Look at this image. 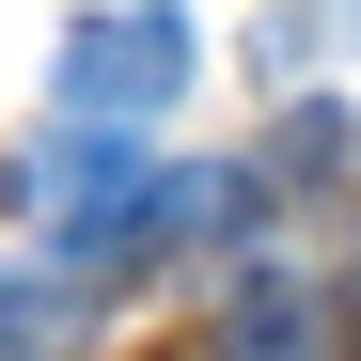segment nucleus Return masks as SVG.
<instances>
[{
    "mask_svg": "<svg viewBox=\"0 0 361 361\" xmlns=\"http://www.w3.org/2000/svg\"><path fill=\"white\" fill-rule=\"evenodd\" d=\"M189 94V16L173 0H126V16L63 32V126H157Z\"/></svg>",
    "mask_w": 361,
    "mask_h": 361,
    "instance_id": "f257e3e1",
    "label": "nucleus"
},
{
    "mask_svg": "<svg viewBox=\"0 0 361 361\" xmlns=\"http://www.w3.org/2000/svg\"><path fill=\"white\" fill-rule=\"evenodd\" d=\"M94 298H110V283H79L63 252H32V267H0V361H63V345L94 330Z\"/></svg>",
    "mask_w": 361,
    "mask_h": 361,
    "instance_id": "f03ea898",
    "label": "nucleus"
},
{
    "mask_svg": "<svg viewBox=\"0 0 361 361\" xmlns=\"http://www.w3.org/2000/svg\"><path fill=\"white\" fill-rule=\"evenodd\" d=\"M220 361H314V298H298V283L267 267L252 298H235V345H220Z\"/></svg>",
    "mask_w": 361,
    "mask_h": 361,
    "instance_id": "7ed1b4c3",
    "label": "nucleus"
},
{
    "mask_svg": "<svg viewBox=\"0 0 361 361\" xmlns=\"http://www.w3.org/2000/svg\"><path fill=\"white\" fill-rule=\"evenodd\" d=\"M142 361H204V345H142Z\"/></svg>",
    "mask_w": 361,
    "mask_h": 361,
    "instance_id": "20e7f679",
    "label": "nucleus"
},
{
    "mask_svg": "<svg viewBox=\"0 0 361 361\" xmlns=\"http://www.w3.org/2000/svg\"><path fill=\"white\" fill-rule=\"evenodd\" d=\"M345 330H361V267H345Z\"/></svg>",
    "mask_w": 361,
    "mask_h": 361,
    "instance_id": "39448f33",
    "label": "nucleus"
}]
</instances>
